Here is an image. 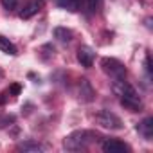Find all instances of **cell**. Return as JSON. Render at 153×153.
Wrapping results in <instances>:
<instances>
[{
  "mask_svg": "<svg viewBox=\"0 0 153 153\" xmlns=\"http://www.w3.org/2000/svg\"><path fill=\"white\" fill-rule=\"evenodd\" d=\"M96 137H97V135H96L94 131H87V130L74 131V133H70L68 137H65L63 146H65L67 149H70V151H79V149L88 148V144L94 142Z\"/></svg>",
  "mask_w": 153,
  "mask_h": 153,
  "instance_id": "1",
  "label": "cell"
},
{
  "mask_svg": "<svg viewBox=\"0 0 153 153\" xmlns=\"http://www.w3.org/2000/svg\"><path fill=\"white\" fill-rule=\"evenodd\" d=\"M101 67H103V70L110 76L112 79H124L126 78L124 65L119 59H115V58H103L101 59Z\"/></svg>",
  "mask_w": 153,
  "mask_h": 153,
  "instance_id": "2",
  "label": "cell"
},
{
  "mask_svg": "<svg viewBox=\"0 0 153 153\" xmlns=\"http://www.w3.org/2000/svg\"><path fill=\"white\" fill-rule=\"evenodd\" d=\"M94 121H96L99 126L108 128V130H121V128H123V121H121L115 114H112V112H108V110L97 112V114L94 115Z\"/></svg>",
  "mask_w": 153,
  "mask_h": 153,
  "instance_id": "3",
  "label": "cell"
},
{
  "mask_svg": "<svg viewBox=\"0 0 153 153\" xmlns=\"http://www.w3.org/2000/svg\"><path fill=\"white\" fill-rule=\"evenodd\" d=\"M112 90H114V94H115V96H119V97H131V96H139V94L135 92V88H133L131 85H128L124 79H115V81L112 83Z\"/></svg>",
  "mask_w": 153,
  "mask_h": 153,
  "instance_id": "4",
  "label": "cell"
},
{
  "mask_svg": "<svg viewBox=\"0 0 153 153\" xmlns=\"http://www.w3.org/2000/svg\"><path fill=\"white\" fill-rule=\"evenodd\" d=\"M103 151H106V153H124V151H128V146L124 142L117 140V139H106L103 142Z\"/></svg>",
  "mask_w": 153,
  "mask_h": 153,
  "instance_id": "5",
  "label": "cell"
},
{
  "mask_svg": "<svg viewBox=\"0 0 153 153\" xmlns=\"http://www.w3.org/2000/svg\"><path fill=\"white\" fill-rule=\"evenodd\" d=\"M78 61L83 65V67H92L94 65V51L90 49V47H79L78 49Z\"/></svg>",
  "mask_w": 153,
  "mask_h": 153,
  "instance_id": "6",
  "label": "cell"
},
{
  "mask_svg": "<svg viewBox=\"0 0 153 153\" xmlns=\"http://www.w3.org/2000/svg\"><path fill=\"white\" fill-rule=\"evenodd\" d=\"M42 0H33V2H29L22 11H20V18L22 20H29L31 16H34V15H38V11L42 9Z\"/></svg>",
  "mask_w": 153,
  "mask_h": 153,
  "instance_id": "7",
  "label": "cell"
},
{
  "mask_svg": "<svg viewBox=\"0 0 153 153\" xmlns=\"http://www.w3.org/2000/svg\"><path fill=\"white\" fill-rule=\"evenodd\" d=\"M137 130H139V133H140L144 139L151 140V137H153V119H151V117H146L142 123L137 124Z\"/></svg>",
  "mask_w": 153,
  "mask_h": 153,
  "instance_id": "8",
  "label": "cell"
},
{
  "mask_svg": "<svg viewBox=\"0 0 153 153\" xmlns=\"http://www.w3.org/2000/svg\"><path fill=\"white\" fill-rule=\"evenodd\" d=\"M121 105L126 106L131 112H140L142 110V101L139 96H131V97H121Z\"/></svg>",
  "mask_w": 153,
  "mask_h": 153,
  "instance_id": "9",
  "label": "cell"
},
{
  "mask_svg": "<svg viewBox=\"0 0 153 153\" xmlns=\"http://www.w3.org/2000/svg\"><path fill=\"white\" fill-rule=\"evenodd\" d=\"M79 96L83 101H92L94 99V88L90 87L88 79H81V85H79Z\"/></svg>",
  "mask_w": 153,
  "mask_h": 153,
  "instance_id": "10",
  "label": "cell"
},
{
  "mask_svg": "<svg viewBox=\"0 0 153 153\" xmlns=\"http://www.w3.org/2000/svg\"><path fill=\"white\" fill-rule=\"evenodd\" d=\"M18 151H25V153H38V151H43V146L34 142V140H25V142H20L18 144Z\"/></svg>",
  "mask_w": 153,
  "mask_h": 153,
  "instance_id": "11",
  "label": "cell"
},
{
  "mask_svg": "<svg viewBox=\"0 0 153 153\" xmlns=\"http://www.w3.org/2000/svg\"><path fill=\"white\" fill-rule=\"evenodd\" d=\"M0 51L2 52H6V54H11V56H15L16 54V47L6 38V36H2L0 34Z\"/></svg>",
  "mask_w": 153,
  "mask_h": 153,
  "instance_id": "12",
  "label": "cell"
},
{
  "mask_svg": "<svg viewBox=\"0 0 153 153\" xmlns=\"http://www.w3.org/2000/svg\"><path fill=\"white\" fill-rule=\"evenodd\" d=\"M54 38H58L59 42H70L72 40V31L67 27H56L54 29Z\"/></svg>",
  "mask_w": 153,
  "mask_h": 153,
  "instance_id": "13",
  "label": "cell"
},
{
  "mask_svg": "<svg viewBox=\"0 0 153 153\" xmlns=\"http://www.w3.org/2000/svg\"><path fill=\"white\" fill-rule=\"evenodd\" d=\"M58 6H61L63 9H68V11H78L79 6H81V0H58Z\"/></svg>",
  "mask_w": 153,
  "mask_h": 153,
  "instance_id": "14",
  "label": "cell"
},
{
  "mask_svg": "<svg viewBox=\"0 0 153 153\" xmlns=\"http://www.w3.org/2000/svg\"><path fill=\"white\" fill-rule=\"evenodd\" d=\"M97 6H99V0H87V13L94 15L97 11Z\"/></svg>",
  "mask_w": 153,
  "mask_h": 153,
  "instance_id": "15",
  "label": "cell"
},
{
  "mask_svg": "<svg viewBox=\"0 0 153 153\" xmlns=\"http://www.w3.org/2000/svg\"><path fill=\"white\" fill-rule=\"evenodd\" d=\"M2 4H4L6 9L13 11V9H16V6H18V0H2Z\"/></svg>",
  "mask_w": 153,
  "mask_h": 153,
  "instance_id": "16",
  "label": "cell"
},
{
  "mask_svg": "<svg viewBox=\"0 0 153 153\" xmlns=\"http://www.w3.org/2000/svg\"><path fill=\"white\" fill-rule=\"evenodd\" d=\"M13 121H15L13 115H4V117H0V128H2V126H7V124L13 123Z\"/></svg>",
  "mask_w": 153,
  "mask_h": 153,
  "instance_id": "17",
  "label": "cell"
},
{
  "mask_svg": "<svg viewBox=\"0 0 153 153\" xmlns=\"http://www.w3.org/2000/svg\"><path fill=\"white\" fill-rule=\"evenodd\" d=\"M20 90H22V87H20L18 83H13V85L9 87V94H11V96H18Z\"/></svg>",
  "mask_w": 153,
  "mask_h": 153,
  "instance_id": "18",
  "label": "cell"
},
{
  "mask_svg": "<svg viewBox=\"0 0 153 153\" xmlns=\"http://www.w3.org/2000/svg\"><path fill=\"white\" fill-rule=\"evenodd\" d=\"M146 70H148V74L151 76V58H149V56L146 58Z\"/></svg>",
  "mask_w": 153,
  "mask_h": 153,
  "instance_id": "19",
  "label": "cell"
}]
</instances>
